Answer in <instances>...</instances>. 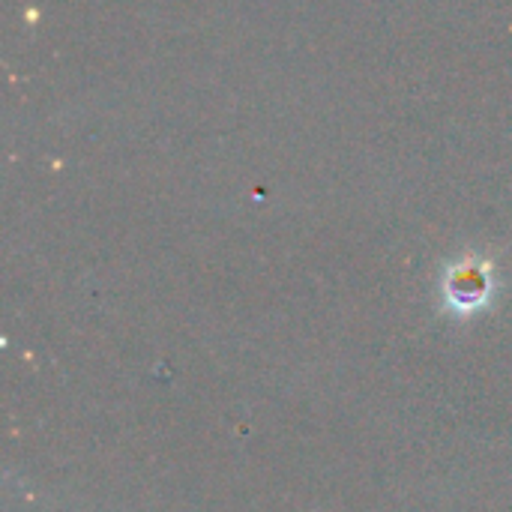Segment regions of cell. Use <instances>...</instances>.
<instances>
[{
    "instance_id": "cell-1",
    "label": "cell",
    "mask_w": 512,
    "mask_h": 512,
    "mask_svg": "<svg viewBox=\"0 0 512 512\" xmlns=\"http://www.w3.org/2000/svg\"><path fill=\"white\" fill-rule=\"evenodd\" d=\"M486 291H489V282L477 267L459 270L450 279V297H453L456 306H477V303H483Z\"/></svg>"
}]
</instances>
